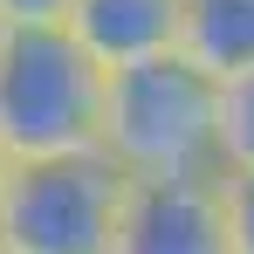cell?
<instances>
[{"mask_svg": "<svg viewBox=\"0 0 254 254\" xmlns=\"http://www.w3.org/2000/svg\"><path fill=\"white\" fill-rule=\"evenodd\" d=\"M76 0H0V28H69Z\"/></svg>", "mask_w": 254, "mask_h": 254, "instance_id": "9c48e42d", "label": "cell"}, {"mask_svg": "<svg viewBox=\"0 0 254 254\" xmlns=\"http://www.w3.org/2000/svg\"><path fill=\"white\" fill-rule=\"evenodd\" d=\"M124 172L103 151L76 158H7L0 179V248L7 254H110L124 213Z\"/></svg>", "mask_w": 254, "mask_h": 254, "instance_id": "3957f363", "label": "cell"}, {"mask_svg": "<svg viewBox=\"0 0 254 254\" xmlns=\"http://www.w3.org/2000/svg\"><path fill=\"white\" fill-rule=\"evenodd\" d=\"M220 172H254V69L220 83Z\"/></svg>", "mask_w": 254, "mask_h": 254, "instance_id": "52a82bcc", "label": "cell"}, {"mask_svg": "<svg viewBox=\"0 0 254 254\" xmlns=\"http://www.w3.org/2000/svg\"><path fill=\"white\" fill-rule=\"evenodd\" d=\"M179 55L206 69L213 83H234L254 69V0H186L179 7Z\"/></svg>", "mask_w": 254, "mask_h": 254, "instance_id": "8992f818", "label": "cell"}, {"mask_svg": "<svg viewBox=\"0 0 254 254\" xmlns=\"http://www.w3.org/2000/svg\"><path fill=\"white\" fill-rule=\"evenodd\" d=\"M110 254H227L220 172H199V179H130Z\"/></svg>", "mask_w": 254, "mask_h": 254, "instance_id": "277c9868", "label": "cell"}, {"mask_svg": "<svg viewBox=\"0 0 254 254\" xmlns=\"http://www.w3.org/2000/svg\"><path fill=\"white\" fill-rule=\"evenodd\" d=\"M0 179H7V151H0Z\"/></svg>", "mask_w": 254, "mask_h": 254, "instance_id": "30bf717a", "label": "cell"}, {"mask_svg": "<svg viewBox=\"0 0 254 254\" xmlns=\"http://www.w3.org/2000/svg\"><path fill=\"white\" fill-rule=\"evenodd\" d=\"M227 199V254H254V172H220Z\"/></svg>", "mask_w": 254, "mask_h": 254, "instance_id": "ba28073f", "label": "cell"}, {"mask_svg": "<svg viewBox=\"0 0 254 254\" xmlns=\"http://www.w3.org/2000/svg\"><path fill=\"white\" fill-rule=\"evenodd\" d=\"M110 69L69 28H0V151L76 158L103 151Z\"/></svg>", "mask_w": 254, "mask_h": 254, "instance_id": "7a4b0ae2", "label": "cell"}, {"mask_svg": "<svg viewBox=\"0 0 254 254\" xmlns=\"http://www.w3.org/2000/svg\"><path fill=\"white\" fill-rule=\"evenodd\" d=\"M179 7L186 0H76L69 35L103 69H124V62H151L179 48Z\"/></svg>", "mask_w": 254, "mask_h": 254, "instance_id": "5b68a950", "label": "cell"}, {"mask_svg": "<svg viewBox=\"0 0 254 254\" xmlns=\"http://www.w3.org/2000/svg\"><path fill=\"white\" fill-rule=\"evenodd\" d=\"M0 254H7V248H0Z\"/></svg>", "mask_w": 254, "mask_h": 254, "instance_id": "8fae6325", "label": "cell"}, {"mask_svg": "<svg viewBox=\"0 0 254 254\" xmlns=\"http://www.w3.org/2000/svg\"><path fill=\"white\" fill-rule=\"evenodd\" d=\"M103 158L124 179H199L220 172V83L179 48L110 69Z\"/></svg>", "mask_w": 254, "mask_h": 254, "instance_id": "6da1fadb", "label": "cell"}]
</instances>
